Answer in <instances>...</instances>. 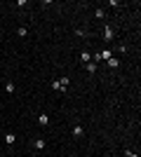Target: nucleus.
<instances>
[{
	"instance_id": "obj_2",
	"label": "nucleus",
	"mask_w": 141,
	"mask_h": 157,
	"mask_svg": "<svg viewBox=\"0 0 141 157\" xmlns=\"http://www.w3.org/2000/svg\"><path fill=\"white\" fill-rule=\"evenodd\" d=\"M103 38L108 40V42L113 40V28H111V26H106V31H103Z\"/></svg>"
},
{
	"instance_id": "obj_7",
	"label": "nucleus",
	"mask_w": 141,
	"mask_h": 157,
	"mask_svg": "<svg viewBox=\"0 0 141 157\" xmlns=\"http://www.w3.org/2000/svg\"><path fill=\"white\" fill-rule=\"evenodd\" d=\"M68 82H70L68 77H61V80H59V84H61V92H64V89H66V87H68Z\"/></svg>"
},
{
	"instance_id": "obj_6",
	"label": "nucleus",
	"mask_w": 141,
	"mask_h": 157,
	"mask_svg": "<svg viewBox=\"0 0 141 157\" xmlns=\"http://www.w3.org/2000/svg\"><path fill=\"white\" fill-rule=\"evenodd\" d=\"M33 145H35V148H38V150H42V148H45L47 143H45V138H38V141H35Z\"/></svg>"
},
{
	"instance_id": "obj_9",
	"label": "nucleus",
	"mask_w": 141,
	"mask_h": 157,
	"mask_svg": "<svg viewBox=\"0 0 141 157\" xmlns=\"http://www.w3.org/2000/svg\"><path fill=\"white\" fill-rule=\"evenodd\" d=\"M80 59H82L85 63H90V59H92V56H90V54H87V52H82V54H80Z\"/></svg>"
},
{
	"instance_id": "obj_4",
	"label": "nucleus",
	"mask_w": 141,
	"mask_h": 157,
	"mask_svg": "<svg viewBox=\"0 0 141 157\" xmlns=\"http://www.w3.org/2000/svg\"><path fill=\"white\" fill-rule=\"evenodd\" d=\"M14 141H16V136H14V134H5V143H7V145H12Z\"/></svg>"
},
{
	"instance_id": "obj_1",
	"label": "nucleus",
	"mask_w": 141,
	"mask_h": 157,
	"mask_svg": "<svg viewBox=\"0 0 141 157\" xmlns=\"http://www.w3.org/2000/svg\"><path fill=\"white\" fill-rule=\"evenodd\" d=\"M38 124H42V127H45V124H49V117H47L45 113H40V115H38Z\"/></svg>"
},
{
	"instance_id": "obj_12",
	"label": "nucleus",
	"mask_w": 141,
	"mask_h": 157,
	"mask_svg": "<svg viewBox=\"0 0 141 157\" xmlns=\"http://www.w3.org/2000/svg\"><path fill=\"white\" fill-rule=\"evenodd\" d=\"M97 71V63H87V73H94Z\"/></svg>"
},
{
	"instance_id": "obj_3",
	"label": "nucleus",
	"mask_w": 141,
	"mask_h": 157,
	"mask_svg": "<svg viewBox=\"0 0 141 157\" xmlns=\"http://www.w3.org/2000/svg\"><path fill=\"white\" fill-rule=\"evenodd\" d=\"M14 89H16L14 82H5V92H7V94H14Z\"/></svg>"
},
{
	"instance_id": "obj_5",
	"label": "nucleus",
	"mask_w": 141,
	"mask_h": 157,
	"mask_svg": "<svg viewBox=\"0 0 141 157\" xmlns=\"http://www.w3.org/2000/svg\"><path fill=\"white\" fill-rule=\"evenodd\" d=\"M82 134H85V129H82L80 124H75V127H73V136H82Z\"/></svg>"
},
{
	"instance_id": "obj_11",
	"label": "nucleus",
	"mask_w": 141,
	"mask_h": 157,
	"mask_svg": "<svg viewBox=\"0 0 141 157\" xmlns=\"http://www.w3.org/2000/svg\"><path fill=\"white\" fill-rule=\"evenodd\" d=\"M103 16H106V12H103L101 7H97V19H103Z\"/></svg>"
},
{
	"instance_id": "obj_8",
	"label": "nucleus",
	"mask_w": 141,
	"mask_h": 157,
	"mask_svg": "<svg viewBox=\"0 0 141 157\" xmlns=\"http://www.w3.org/2000/svg\"><path fill=\"white\" fill-rule=\"evenodd\" d=\"M108 66H111V68H118V59L111 56V59H108Z\"/></svg>"
},
{
	"instance_id": "obj_10",
	"label": "nucleus",
	"mask_w": 141,
	"mask_h": 157,
	"mask_svg": "<svg viewBox=\"0 0 141 157\" xmlns=\"http://www.w3.org/2000/svg\"><path fill=\"white\" fill-rule=\"evenodd\" d=\"M16 33H19V35H21V38H24V35H28V28H26V26H21V28H19V31H16Z\"/></svg>"
},
{
	"instance_id": "obj_13",
	"label": "nucleus",
	"mask_w": 141,
	"mask_h": 157,
	"mask_svg": "<svg viewBox=\"0 0 141 157\" xmlns=\"http://www.w3.org/2000/svg\"><path fill=\"white\" fill-rule=\"evenodd\" d=\"M127 157H139V155H134L132 150H127Z\"/></svg>"
}]
</instances>
